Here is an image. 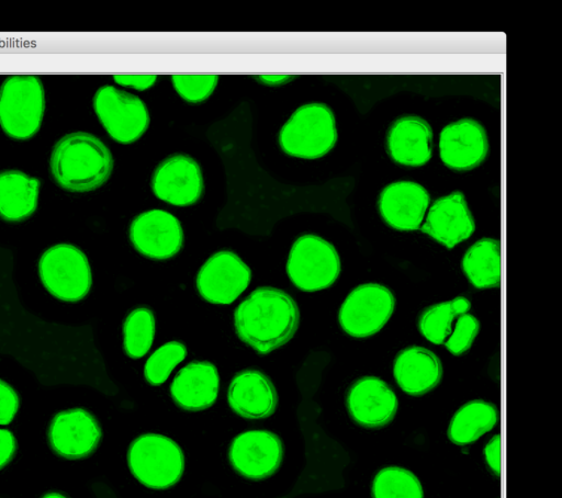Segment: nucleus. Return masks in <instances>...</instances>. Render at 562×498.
Returning a JSON list of instances; mask_svg holds the SVG:
<instances>
[{"label": "nucleus", "mask_w": 562, "mask_h": 498, "mask_svg": "<svg viewBox=\"0 0 562 498\" xmlns=\"http://www.w3.org/2000/svg\"><path fill=\"white\" fill-rule=\"evenodd\" d=\"M260 80L267 84H280L285 82L290 77L289 76H261Z\"/></svg>", "instance_id": "obj_36"}, {"label": "nucleus", "mask_w": 562, "mask_h": 498, "mask_svg": "<svg viewBox=\"0 0 562 498\" xmlns=\"http://www.w3.org/2000/svg\"><path fill=\"white\" fill-rule=\"evenodd\" d=\"M157 77L149 75H137V76H131V75H120L114 76V80L122 86L132 87L137 90H145L150 88L156 82Z\"/></svg>", "instance_id": "obj_35"}, {"label": "nucleus", "mask_w": 562, "mask_h": 498, "mask_svg": "<svg viewBox=\"0 0 562 498\" xmlns=\"http://www.w3.org/2000/svg\"><path fill=\"white\" fill-rule=\"evenodd\" d=\"M393 373L398 386L409 395H423L438 385L442 367L438 356L422 347L402 350L395 361Z\"/></svg>", "instance_id": "obj_22"}, {"label": "nucleus", "mask_w": 562, "mask_h": 498, "mask_svg": "<svg viewBox=\"0 0 562 498\" xmlns=\"http://www.w3.org/2000/svg\"><path fill=\"white\" fill-rule=\"evenodd\" d=\"M477 319L468 313L457 317L454 331L445 341L447 349L454 355L464 353L474 341L479 332Z\"/></svg>", "instance_id": "obj_31"}, {"label": "nucleus", "mask_w": 562, "mask_h": 498, "mask_svg": "<svg viewBox=\"0 0 562 498\" xmlns=\"http://www.w3.org/2000/svg\"><path fill=\"white\" fill-rule=\"evenodd\" d=\"M130 239L143 256L166 260L176 256L183 244L180 222L162 210H150L136 216L130 226Z\"/></svg>", "instance_id": "obj_12"}, {"label": "nucleus", "mask_w": 562, "mask_h": 498, "mask_svg": "<svg viewBox=\"0 0 562 498\" xmlns=\"http://www.w3.org/2000/svg\"><path fill=\"white\" fill-rule=\"evenodd\" d=\"M474 228L473 216L464 195L459 191L436 200L422 226L424 233L447 248L468 239Z\"/></svg>", "instance_id": "obj_18"}, {"label": "nucleus", "mask_w": 562, "mask_h": 498, "mask_svg": "<svg viewBox=\"0 0 562 498\" xmlns=\"http://www.w3.org/2000/svg\"><path fill=\"white\" fill-rule=\"evenodd\" d=\"M154 194L172 205L188 206L198 202L203 192L199 163L187 155L166 158L151 178Z\"/></svg>", "instance_id": "obj_14"}, {"label": "nucleus", "mask_w": 562, "mask_h": 498, "mask_svg": "<svg viewBox=\"0 0 562 498\" xmlns=\"http://www.w3.org/2000/svg\"><path fill=\"white\" fill-rule=\"evenodd\" d=\"M187 355V348L179 341H169L159 347L146 361L144 376L154 386L167 381L177 364Z\"/></svg>", "instance_id": "obj_29"}, {"label": "nucleus", "mask_w": 562, "mask_h": 498, "mask_svg": "<svg viewBox=\"0 0 562 498\" xmlns=\"http://www.w3.org/2000/svg\"><path fill=\"white\" fill-rule=\"evenodd\" d=\"M41 281L55 297L66 302L83 298L91 287V270L85 253L69 244L48 248L38 262Z\"/></svg>", "instance_id": "obj_6"}, {"label": "nucleus", "mask_w": 562, "mask_h": 498, "mask_svg": "<svg viewBox=\"0 0 562 498\" xmlns=\"http://www.w3.org/2000/svg\"><path fill=\"white\" fill-rule=\"evenodd\" d=\"M49 166L60 188L71 192H88L109 179L113 158L98 137L86 132H75L57 140Z\"/></svg>", "instance_id": "obj_2"}, {"label": "nucleus", "mask_w": 562, "mask_h": 498, "mask_svg": "<svg viewBox=\"0 0 562 498\" xmlns=\"http://www.w3.org/2000/svg\"><path fill=\"white\" fill-rule=\"evenodd\" d=\"M432 132L418 116L396 120L389 129L386 147L391 158L401 165L418 167L431 157Z\"/></svg>", "instance_id": "obj_21"}, {"label": "nucleus", "mask_w": 562, "mask_h": 498, "mask_svg": "<svg viewBox=\"0 0 562 498\" xmlns=\"http://www.w3.org/2000/svg\"><path fill=\"white\" fill-rule=\"evenodd\" d=\"M462 269L477 288L497 287L501 284V242L483 238L472 245L462 260Z\"/></svg>", "instance_id": "obj_24"}, {"label": "nucleus", "mask_w": 562, "mask_h": 498, "mask_svg": "<svg viewBox=\"0 0 562 498\" xmlns=\"http://www.w3.org/2000/svg\"><path fill=\"white\" fill-rule=\"evenodd\" d=\"M286 272L301 291L329 287L340 273V259L331 244L315 235L299 237L289 253Z\"/></svg>", "instance_id": "obj_7"}, {"label": "nucleus", "mask_w": 562, "mask_h": 498, "mask_svg": "<svg viewBox=\"0 0 562 498\" xmlns=\"http://www.w3.org/2000/svg\"><path fill=\"white\" fill-rule=\"evenodd\" d=\"M484 454L490 469L498 476L501 473V437L498 434L486 444Z\"/></svg>", "instance_id": "obj_34"}, {"label": "nucleus", "mask_w": 562, "mask_h": 498, "mask_svg": "<svg viewBox=\"0 0 562 498\" xmlns=\"http://www.w3.org/2000/svg\"><path fill=\"white\" fill-rule=\"evenodd\" d=\"M249 267L232 251L212 254L196 275V288L207 302L218 305L233 303L249 285Z\"/></svg>", "instance_id": "obj_10"}, {"label": "nucleus", "mask_w": 562, "mask_h": 498, "mask_svg": "<svg viewBox=\"0 0 562 498\" xmlns=\"http://www.w3.org/2000/svg\"><path fill=\"white\" fill-rule=\"evenodd\" d=\"M487 149L485 129L474 120L463 118L441 131L440 157L451 169L469 170L479 166L485 159Z\"/></svg>", "instance_id": "obj_16"}, {"label": "nucleus", "mask_w": 562, "mask_h": 498, "mask_svg": "<svg viewBox=\"0 0 562 498\" xmlns=\"http://www.w3.org/2000/svg\"><path fill=\"white\" fill-rule=\"evenodd\" d=\"M45 111L41 79L32 75L8 77L0 87V126L11 138L26 140L40 129Z\"/></svg>", "instance_id": "obj_3"}, {"label": "nucleus", "mask_w": 562, "mask_h": 498, "mask_svg": "<svg viewBox=\"0 0 562 498\" xmlns=\"http://www.w3.org/2000/svg\"><path fill=\"white\" fill-rule=\"evenodd\" d=\"M101 434L94 416L86 409L75 408L55 415L48 429V441L57 455L77 460L97 449Z\"/></svg>", "instance_id": "obj_13"}, {"label": "nucleus", "mask_w": 562, "mask_h": 498, "mask_svg": "<svg viewBox=\"0 0 562 498\" xmlns=\"http://www.w3.org/2000/svg\"><path fill=\"white\" fill-rule=\"evenodd\" d=\"M19 409V396L5 382L0 380V425L10 423Z\"/></svg>", "instance_id": "obj_32"}, {"label": "nucleus", "mask_w": 562, "mask_h": 498, "mask_svg": "<svg viewBox=\"0 0 562 498\" xmlns=\"http://www.w3.org/2000/svg\"><path fill=\"white\" fill-rule=\"evenodd\" d=\"M217 79L218 77L214 75H175L171 77L179 95L191 103L206 100L214 91Z\"/></svg>", "instance_id": "obj_30"}, {"label": "nucleus", "mask_w": 562, "mask_h": 498, "mask_svg": "<svg viewBox=\"0 0 562 498\" xmlns=\"http://www.w3.org/2000/svg\"><path fill=\"white\" fill-rule=\"evenodd\" d=\"M40 180L19 170L0 172V217L20 222L37 207Z\"/></svg>", "instance_id": "obj_23"}, {"label": "nucleus", "mask_w": 562, "mask_h": 498, "mask_svg": "<svg viewBox=\"0 0 562 498\" xmlns=\"http://www.w3.org/2000/svg\"><path fill=\"white\" fill-rule=\"evenodd\" d=\"M373 498H423V487L409 471L390 466L381 469L372 483Z\"/></svg>", "instance_id": "obj_28"}, {"label": "nucleus", "mask_w": 562, "mask_h": 498, "mask_svg": "<svg viewBox=\"0 0 562 498\" xmlns=\"http://www.w3.org/2000/svg\"><path fill=\"white\" fill-rule=\"evenodd\" d=\"M42 498H67V497L59 493H48V494L44 495Z\"/></svg>", "instance_id": "obj_37"}, {"label": "nucleus", "mask_w": 562, "mask_h": 498, "mask_svg": "<svg viewBox=\"0 0 562 498\" xmlns=\"http://www.w3.org/2000/svg\"><path fill=\"white\" fill-rule=\"evenodd\" d=\"M497 418V409L493 404L483 400L470 401L454 414L448 428V437L458 445L470 444L492 430Z\"/></svg>", "instance_id": "obj_25"}, {"label": "nucleus", "mask_w": 562, "mask_h": 498, "mask_svg": "<svg viewBox=\"0 0 562 498\" xmlns=\"http://www.w3.org/2000/svg\"><path fill=\"white\" fill-rule=\"evenodd\" d=\"M127 464L140 484L151 489H166L181 478L184 456L181 448L170 438L146 433L131 443Z\"/></svg>", "instance_id": "obj_4"}, {"label": "nucleus", "mask_w": 562, "mask_h": 498, "mask_svg": "<svg viewBox=\"0 0 562 498\" xmlns=\"http://www.w3.org/2000/svg\"><path fill=\"white\" fill-rule=\"evenodd\" d=\"M470 307V301L462 296L432 305L420 315L419 330L430 342L435 344L445 343L447 337L451 333L453 319L461 314H465Z\"/></svg>", "instance_id": "obj_26"}, {"label": "nucleus", "mask_w": 562, "mask_h": 498, "mask_svg": "<svg viewBox=\"0 0 562 498\" xmlns=\"http://www.w3.org/2000/svg\"><path fill=\"white\" fill-rule=\"evenodd\" d=\"M299 320L294 299L274 287H258L234 313L237 336L260 354L285 344L295 333Z\"/></svg>", "instance_id": "obj_1"}, {"label": "nucleus", "mask_w": 562, "mask_h": 498, "mask_svg": "<svg viewBox=\"0 0 562 498\" xmlns=\"http://www.w3.org/2000/svg\"><path fill=\"white\" fill-rule=\"evenodd\" d=\"M155 338V317L147 307L133 309L123 324V344L125 353L132 359L144 356Z\"/></svg>", "instance_id": "obj_27"}, {"label": "nucleus", "mask_w": 562, "mask_h": 498, "mask_svg": "<svg viewBox=\"0 0 562 498\" xmlns=\"http://www.w3.org/2000/svg\"><path fill=\"white\" fill-rule=\"evenodd\" d=\"M93 109L108 134L121 144L137 140L149 124L145 103L113 86L98 89L93 97Z\"/></svg>", "instance_id": "obj_8"}, {"label": "nucleus", "mask_w": 562, "mask_h": 498, "mask_svg": "<svg viewBox=\"0 0 562 498\" xmlns=\"http://www.w3.org/2000/svg\"><path fill=\"white\" fill-rule=\"evenodd\" d=\"M228 459L239 475L249 479H263L280 467L283 445L280 438L271 431L249 430L234 438Z\"/></svg>", "instance_id": "obj_11"}, {"label": "nucleus", "mask_w": 562, "mask_h": 498, "mask_svg": "<svg viewBox=\"0 0 562 498\" xmlns=\"http://www.w3.org/2000/svg\"><path fill=\"white\" fill-rule=\"evenodd\" d=\"M429 200L428 192L420 184L398 181L383 189L379 210L384 222L392 228L415 230L422 226Z\"/></svg>", "instance_id": "obj_17"}, {"label": "nucleus", "mask_w": 562, "mask_h": 498, "mask_svg": "<svg viewBox=\"0 0 562 498\" xmlns=\"http://www.w3.org/2000/svg\"><path fill=\"white\" fill-rule=\"evenodd\" d=\"M217 369L207 361H193L183 366L170 385L173 401L188 411L211 407L218 395Z\"/></svg>", "instance_id": "obj_20"}, {"label": "nucleus", "mask_w": 562, "mask_h": 498, "mask_svg": "<svg viewBox=\"0 0 562 498\" xmlns=\"http://www.w3.org/2000/svg\"><path fill=\"white\" fill-rule=\"evenodd\" d=\"M394 307L395 297L387 287L376 283L362 284L342 303L339 324L352 337H369L387 322Z\"/></svg>", "instance_id": "obj_9"}, {"label": "nucleus", "mask_w": 562, "mask_h": 498, "mask_svg": "<svg viewBox=\"0 0 562 498\" xmlns=\"http://www.w3.org/2000/svg\"><path fill=\"white\" fill-rule=\"evenodd\" d=\"M16 451V441L8 429H0V469L13 459Z\"/></svg>", "instance_id": "obj_33"}, {"label": "nucleus", "mask_w": 562, "mask_h": 498, "mask_svg": "<svg viewBox=\"0 0 562 498\" xmlns=\"http://www.w3.org/2000/svg\"><path fill=\"white\" fill-rule=\"evenodd\" d=\"M227 399L231 408L247 419L271 416L278 405L277 391L267 375L254 369L238 372L232 380Z\"/></svg>", "instance_id": "obj_19"}, {"label": "nucleus", "mask_w": 562, "mask_h": 498, "mask_svg": "<svg viewBox=\"0 0 562 498\" xmlns=\"http://www.w3.org/2000/svg\"><path fill=\"white\" fill-rule=\"evenodd\" d=\"M351 418L366 428H381L395 416L397 398L382 380L366 376L355 382L346 399Z\"/></svg>", "instance_id": "obj_15"}, {"label": "nucleus", "mask_w": 562, "mask_h": 498, "mask_svg": "<svg viewBox=\"0 0 562 498\" xmlns=\"http://www.w3.org/2000/svg\"><path fill=\"white\" fill-rule=\"evenodd\" d=\"M337 140L335 116L323 103L300 106L282 126L279 144L292 157L315 159L326 155Z\"/></svg>", "instance_id": "obj_5"}]
</instances>
